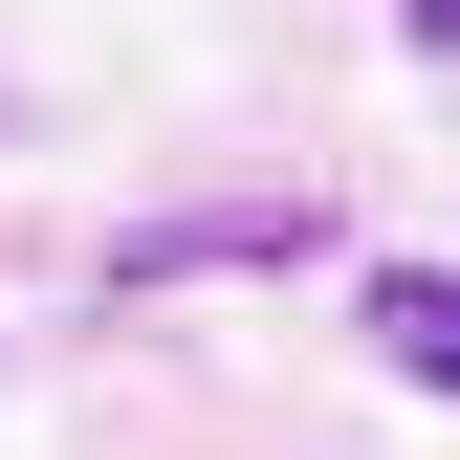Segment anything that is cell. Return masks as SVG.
<instances>
[{
  "label": "cell",
  "instance_id": "3",
  "mask_svg": "<svg viewBox=\"0 0 460 460\" xmlns=\"http://www.w3.org/2000/svg\"><path fill=\"white\" fill-rule=\"evenodd\" d=\"M394 22H417V44H438V66H460V0H394Z\"/></svg>",
  "mask_w": 460,
  "mask_h": 460
},
{
  "label": "cell",
  "instance_id": "1",
  "mask_svg": "<svg viewBox=\"0 0 460 460\" xmlns=\"http://www.w3.org/2000/svg\"><path fill=\"white\" fill-rule=\"evenodd\" d=\"M242 263H329V198H198V219H132V242H110V307H176V285H242Z\"/></svg>",
  "mask_w": 460,
  "mask_h": 460
},
{
  "label": "cell",
  "instance_id": "2",
  "mask_svg": "<svg viewBox=\"0 0 460 460\" xmlns=\"http://www.w3.org/2000/svg\"><path fill=\"white\" fill-rule=\"evenodd\" d=\"M351 307H373V351H394V373H417V394H438V417H460V263H373V285H351Z\"/></svg>",
  "mask_w": 460,
  "mask_h": 460
}]
</instances>
